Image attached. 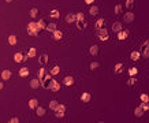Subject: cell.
Listing matches in <instances>:
<instances>
[{
	"instance_id": "cell-21",
	"label": "cell",
	"mask_w": 149,
	"mask_h": 123,
	"mask_svg": "<svg viewBox=\"0 0 149 123\" xmlns=\"http://www.w3.org/2000/svg\"><path fill=\"white\" fill-rule=\"evenodd\" d=\"M104 23H105V21H104L103 18L101 19H97V22H96V25H94V28L99 30V29H101V28H104Z\"/></svg>"
},
{
	"instance_id": "cell-7",
	"label": "cell",
	"mask_w": 149,
	"mask_h": 123,
	"mask_svg": "<svg viewBox=\"0 0 149 123\" xmlns=\"http://www.w3.org/2000/svg\"><path fill=\"white\" fill-rule=\"evenodd\" d=\"M77 28H78L79 30H85L88 28V21L86 19H78V21H77Z\"/></svg>"
},
{
	"instance_id": "cell-42",
	"label": "cell",
	"mask_w": 149,
	"mask_h": 123,
	"mask_svg": "<svg viewBox=\"0 0 149 123\" xmlns=\"http://www.w3.org/2000/svg\"><path fill=\"white\" fill-rule=\"evenodd\" d=\"M75 18H77V21H78V19H85V15H83V12H77Z\"/></svg>"
},
{
	"instance_id": "cell-31",
	"label": "cell",
	"mask_w": 149,
	"mask_h": 123,
	"mask_svg": "<svg viewBox=\"0 0 149 123\" xmlns=\"http://www.w3.org/2000/svg\"><path fill=\"white\" fill-rule=\"evenodd\" d=\"M8 44H10V45H15V44H16V37H15L14 34L8 37Z\"/></svg>"
},
{
	"instance_id": "cell-1",
	"label": "cell",
	"mask_w": 149,
	"mask_h": 123,
	"mask_svg": "<svg viewBox=\"0 0 149 123\" xmlns=\"http://www.w3.org/2000/svg\"><path fill=\"white\" fill-rule=\"evenodd\" d=\"M51 75H52V74H51V72H48L44 67H41V68L38 70V79H40V82H41V85L44 86V88H47L45 84L51 79Z\"/></svg>"
},
{
	"instance_id": "cell-33",
	"label": "cell",
	"mask_w": 149,
	"mask_h": 123,
	"mask_svg": "<svg viewBox=\"0 0 149 123\" xmlns=\"http://www.w3.org/2000/svg\"><path fill=\"white\" fill-rule=\"evenodd\" d=\"M38 26H40V29H41V30H44V29H47V23H45V21H44V19H40L38 22Z\"/></svg>"
},
{
	"instance_id": "cell-39",
	"label": "cell",
	"mask_w": 149,
	"mask_h": 123,
	"mask_svg": "<svg viewBox=\"0 0 149 123\" xmlns=\"http://www.w3.org/2000/svg\"><path fill=\"white\" fill-rule=\"evenodd\" d=\"M37 115L38 116H44V114H45V109H44L42 107H37Z\"/></svg>"
},
{
	"instance_id": "cell-27",
	"label": "cell",
	"mask_w": 149,
	"mask_h": 123,
	"mask_svg": "<svg viewBox=\"0 0 149 123\" xmlns=\"http://www.w3.org/2000/svg\"><path fill=\"white\" fill-rule=\"evenodd\" d=\"M137 74H138V70L135 67H130V68H129V75H130V77H135Z\"/></svg>"
},
{
	"instance_id": "cell-37",
	"label": "cell",
	"mask_w": 149,
	"mask_h": 123,
	"mask_svg": "<svg viewBox=\"0 0 149 123\" xmlns=\"http://www.w3.org/2000/svg\"><path fill=\"white\" fill-rule=\"evenodd\" d=\"M135 84H137V79H135V77H130V79L127 81V85L129 86H134Z\"/></svg>"
},
{
	"instance_id": "cell-14",
	"label": "cell",
	"mask_w": 149,
	"mask_h": 123,
	"mask_svg": "<svg viewBox=\"0 0 149 123\" xmlns=\"http://www.w3.org/2000/svg\"><path fill=\"white\" fill-rule=\"evenodd\" d=\"M140 58H141V52H140V51H133V52H131L130 59H131L133 62H137Z\"/></svg>"
},
{
	"instance_id": "cell-40",
	"label": "cell",
	"mask_w": 149,
	"mask_h": 123,
	"mask_svg": "<svg viewBox=\"0 0 149 123\" xmlns=\"http://www.w3.org/2000/svg\"><path fill=\"white\" fill-rule=\"evenodd\" d=\"M29 14H30V16H32V18H36L37 14H38V10H37V8H32Z\"/></svg>"
},
{
	"instance_id": "cell-6",
	"label": "cell",
	"mask_w": 149,
	"mask_h": 123,
	"mask_svg": "<svg viewBox=\"0 0 149 123\" xmlns=\"http://www.w3.org/2000/svg\"><path fill=\"white\" fill-rule=\"evenodd\" d=\"M134 18H135V15H134V12H131V11L126 12L124 16H123V19H124V22H126V23H131L134 21Z\"/></svg>"
},
{
	"instance_id": "cell-46",
	"label": "cell",
	"mask_w": 149,
	"mask_h": 123,
	"mask_svg": "<svg viewBox=\"0 0 149 123\" xmlns=\"http://www.w3.org/2000/svg\"><path fill=\"white\" fill-rule=\"evenodd\" d=\"M85 3H86V4H89V6H92L94 3V0H85Z\"/></svg>"
},
{
	"instance_id": "cell-18",
	"label": "cell",
	"mask_w": 149,
	"mask_h": 123,
	"mask_svg": "<svg viewBox=\"0 0 149 123\" xmlns=\"http://www.w3.org/2000/svg\"><path fill=\"white\" fill-rule=\"evenodd\" d=\"M99 11H100V10H99V7H97V6H90V8H89V14L90 15H97V14H99Z\"/></svg>"
},
{
	"instance_id": "cell-48",
	"label": "cell",
	"mask_w": 149,
	"mask_h": 123,
	"mask_svg": "<svg viewBox=\"0 0 149 123\" xmlns=\"http://www.w3.org/2000/svg\"><path fill=\"white\" fill-rule=\"evenodd\" d=\"M4 2H7V3H11V2H12V0H4Z\"/></svg>"
},
{
	"instance_id": "cell-24",
	"label": "cell",
	"mask_w": 149,
	"mask_h": 123,
	"mask_svg": "<svg viewBox=\"0 0 149 123\" xmlns=\"http://www.w3.org/2000/svg\"><path fill=\"white\" fill-rule=\"evenodd\" d=\"M38 62L41 63V64H45V63H48V55H47V54H42V55L38 58Z\"/></svg>"
},
{
	"instance_id": "cell-35",
	"label": "cell",
	"mask_w": 149,
	"mask_h": 123,
	"mask_svg": "<svg viewBox=\"0 0 149 123\" xmlns=\"http://www.w3.org/2000/svg\"><path fill=\"white\" fill-rule=\"evenodd\" d=\"M122 11H123V6H122V4H116V6H115V14H120Z\"/></svg>"
},
{
	"instance_id": "cell-49",
	"label": "cell",
	"mask_w": 149,
	"mask_h": 123,
	"mask_svg": "<svg viewBox=\"0 0 149 123\" xmlns=\"http://www.w3.org/2000/svg\"><path fill=\"white\" fill-rule=\"evenodd\" d=\"M145 42H146V44H148V45H149V40H146V41H145Z\"/></svg>"
},
{
	"instance_id": "cell-23",
	"label": "cell",
	"mask_w": 149,
	"mask_h": 123,
	"mask_svg": "<svg viewBox=\"0 0 149 123\" xmlns=\"http://www.w3.org/2000/svg\"><path fill=\"white\" fill-rule=\"evenodd\" d=\"M62 37H63V33L60 32V30H57V29H56V30L53 32V38L59 41V40H62Z\"/></svg>"
},
{
	"instance_id": "cell-44",
	"label": "cell",
	"mask_w": 149,
	"mask_h": 123,
	"mask_svg": "<svg viewBox=\"0 0 149 123\" xmlns=\"http://www.w3.org/2000/svg\"><path fill=\"white\" fill-rule=\"evenodd\" d=\"M56 109H62V111H66V105H64V104H59ZM56 109H55V111H56Z\"/></svg>"
},
{
	"instance_id": "cell-11",
	"label": "cell",
	"mask_w": 149,
	"mask_h": 123,
	"mask_svg": "<svg viewBox=\"0 0 149 123\" xmlns=\"http://www.w3.org/2000/svg\"><path fill=\"white\" fill-rule=\"evenodd\" d=\"M26 59V56H23L21 52H16L15 54V56H14V60H15V63H22L23 60Z\"/></svg>"
},
{
	"instance_id": "cell-41",
	"label": "cell",
	"mask_w": 149,
	"mask_h": 123,
	"mask_svg": "<svg viewBox=\"0 0 149 123\" xmlns=\"http://www.w3.org/2000/svg\"><path fill=\"white\" fill-rule=\"evenodd\" d=\"M99 67H100V63L99 62H92V63H90V70H96Z\"/></svg>"
},
{
	"instance_id": "cell-36",
	"label": "cell",
	"mask_w": 149,
	"mask_h": 123,
	"mask_svg": "<svg viewBox=\"0 0 149 123\" xmlns=\"http://www.w3.org/2000/svg\"><path fill=\"white\" fill-rule=\"evenodd\" d=\"M124 7H126V8H133L134 7V0H126Z\"/></svg>"
},
{
	"instance_id": "cell-10",
	"label": "cell",
	"mask_w": 149,
	"mask_h": 123,
	"mask_svg": "<svg viewBox=\"0 0 149 123\" xmlns=\"http://www.w3.org/2000/svg\"><path fill=\"white\" fill-rule=\"evenodd\" d=\"M144 112H145V109L141 107H135V109H134V115H135V118H141L142 115H144Z\"/></svg>"
},
{
	"instance_id": "cell-34",
	"label": "cell",
	"mask_w": 149,
	"mask_h": 123,
	"mask_svg": "<svg viewBox=\"0 0 149 123\" xmlns=\"http://www.w3.org/2000/svg\"><path fill=\"white\" fill-rule=\"evenodd\" d=\"M64 112H66V111H62V109H56V111H55V116H56V118H63V116H64Z\"/></svg>"
},
{
	"instance_id": "cell-28",
	"label": "cell",
	"mask_w": 149,
	"mask_h": 123,
	"mask_svg": "<svg viewBox=\"0 0 149 123\" xmlns=\"http://www.w3.org/2000/svg\"><path fill=\"white\" fill-rule=\"evenodd\" d=\"M49 15L52 16V18H59V16H60V12L57 11V10H55V8H53V10H51Z\"/></svg>"
},
{
	"instance_id": "cell-17",
	"label": "cell",
	"mask_w": 149,
	"mask_h": 123,
	"mask_svg": "<svg viewBox=\"0 0 149 123\" xmlns=\"http://www.w3.org/2000/svg\"><path fill=\"white\" fill-rule=\"evenodd\" d=\"M66 22H67V23H74V22H77L75 14H67V15H66Z\"/></svg>"
},
{
	"instance_id": "cell-45",
	"label": "cell",
	"mask_w": 149,
	"mask_h": 123,
	"mask_svg": "<svg viewBox=\"0 0 149 123\" xmlns=\"http://www.w3.org/2000/svg\"><path fill=\"white\" fill-rule=\"evenodd\" d=\"M19 122V119L18 118H12V119H10V123H18Z\"/></svg>"
},
{
	"instance_id": "cell-43",
	"label": "cell",
	"mask_w": 149,
	"mask_h": 123,
	"mask_svg": "<svg viewBox=\"0 0 149 123\" xmlns=\"http://www.w3.org/2000/svg\"><path fill=\"white\" fill-rule=\"evenodd\" d=\"M141 107L145 109V111H149V103H144L142 101V104H141Z\"/></svg>"
},
{
	"instance_id": "cell-4",
	"label": "cell",
	"mask_w": 149,
	"mask_h": 123,
	"mask_svg": "<svg viewBox=\"0 0 149 123\" xmlns=\"http://www.w3.org/2000/svg\"><path fill=\"white\" fill-rule=\"evenodd\" d=\"M48 89H49V90H52V92H59V89H60L59 82L55 81V79H51L49 85H48Z\"/></svg>"
},
{
	"instance_id": "cell-13",
	"label": "cell",
	"mask_w": 149,
	"mask_h": 123,
	"mask_svg": "<svg viewBox=\"0 0 149 123\" xmlns=\"http://www.w3.org/2000/svg\"><path fill=\"white\" fill-rule=\"evenodd\" d=\"M114 71H115V74H122L123 72V63H116L114 67Z\"/></svg>"
},
{
	"instance_id": "cell-2",
	"label": "cell",
	"mask_w": 149,
	"mask_h": 123,
	"mask_svg": "<svg viewBox=\"0 0 149 123\" xmlns=\"http://www.w3.org/2000/svg\"><path fill=\"white\" fill-rule=\"evenodd\" d=\"M40 30H41V29H40L38 23H36V22H30L29 25H28V33H29V36H37Z\"/></svg>"
},
{
	"instance_id": "cell-47",
	"label": "cell",
	"mask_w": 149,
	"mask_h": 123,
	"mask_svg": "<svg viewBox=\"0 0 149 123\" xmlns=\"http://www.w3.org/2000/svg\"><path fill=\"white\" fill-rule=\"evenodd\" d=\"M3 86H4V85H3V82L0 81V90H2V89H3Z\"/></svg>"
},
{
	"instance_id": "cell-29",
	"label": "cell",
	"mask_w": 149,
	"mask_h": 123,
	"mask_svg": "<svg viewBox=\"0 0 149 123\" xmlns=\"http://www.w3.org/2000/svg\"><path fill=\"white\" fill-rule=\"evenodd\" d=\"M57 105H59V101H56V100H52V101L49 103V108L53 109V111H55V109L57 108Z\"/></svg>"
},
{
	"instance_id": "cell-38",
	"label": "cell",
	"mask_w": 149,
	"mask_h": 123,
	"mask_svg": "<svg viewBox=\"0 0 149 123\" xmlns=\"http://www.w3.org/2000/svg\"><path fill=\"white\" fill-rule=\"evenodd\" d=\"M60 72V68H59V66H55V67H53L52 70H51V74L52 75H57Z\"/></svg>"
},
{
	"instance_id": "cell-19",
	"label": "cell",
	"mask_w": 149,
	"mask_h": 123,
	"mask_svg": "<svg viewBox=\"0 0 149 123\" xmlns=\"http://www.w3.org/2000/svg\"><path fill=\"white\" fill-rule=\"evenodd\" d=\"M37 107H38V101H37L36 99H32V100L29 101V108H32V109H36Z\"/></svg>"
},
{
	"instance_id": "cell-32",
	"label": "cell",
	"mask_w": 149,
	"mask_h": 123,
	"mask_svg": "<svg viewBox=\"0 0 149 123\" xmlns=\"http://www.w3.org/2000/svg\"><path fill=\"white\" fill-rule=\"evenodd\" d=\"M36 48H30L29 49V52H28V58H34L36 56Z\"/></svg>"
},
{
	"instance_id": "cell-5",
	"label": "cell",
	"mask_w": 149,
	"mask_h": 123,
	"mask_svg": "<svg viewBox=\"0 0 149 123\" xmlns=\"http://www.w3.org/2000/svg\"><path fill=\"white\" fill-rule=\"evenodd\" d=\"M141 55L144 56V58H149V45L146 42H144V44L141 45V49H140Z\"/></svg>"
},
{
	"instance_id": "cell-30",
	"label": "cell",
	"mask_w": 149,
	"mask_h": 123,
	"mask_svg": "<svg viewBox=\"0 0 149 123\" xmlns=\"http://www.w3.org/2000/svg\"><path fill=\"white\" fill-rule=\"evenodd\" d=\"M140 99H141V101L148 103V101H149V94H146V93H141V94H140Z\"/></svg>"
},
{
	"instance_id": "cell-3",
	"label": "cell",
	"mask_w": 149,
	"mask_h": 123,
	"mask_svg": "<svg viewBox=\"0 0 149 123\" xmlns=\"http://www.w3.org/2000/svg\"><path fill=\"white\" fill-rule=\"evenodd\" d=\"M97 37H99L101 41H108V38H110V34H108V30L105 28H101L99 29V32H97Z\"/></svg>"
},
{
	"instance_id": "cell-20",
	"label": "cell",
	"mask_w": 149,
	"mask_h": 123,
	"mask_svg": "<svg viewBox=\"0 0 149 123\" xmlns=\"http://www.w3.org/2000/svg\"><path fill=\"white\" fill-rule=\"evenodd\" d=\"M89 52H90V55L96 56L97 54H99V45H92L90 49H89Z\"/></svg>"
},
{
	"instance_id": "cell-15",
	"label": "cell",
	"mask_w": 149,
	"mask_h": 123,
	"mask_svg": "<svg viewBox=\"0 0 149 123\" xmlns=\"http://www.w3.org/2000/svg\"><path fill=\"white\" fill-rule=\"evenodd\" d=\"M122 29H123V26H122V22H114V23H112V30H114L115 33L120 32Z\"/></svg>"
},
{
	"instance_id": "cell-22",
	"label": "cell",
	"mask_w": 149,
	"mask_h": 123,
	"mask_svg": "<svg viewBox=\"0 0 149 123\" xmlns=\"http://www.w3.org/2000/svg\"><path fill=\"white\" fill-rule=\"evenodd\" d=\"M40 85H41V82H40V79H32V81H30V86H32L33 89H37Z\"/></svg>"
},
{
	"instance_id": "cell-9",
	"label": "cell",
	"mask_w": 149,
	"mask_h": 123,
	"mask_svg": "<svg viewBox=\"0 0 149 123\" xmlns=\"http://www.w3.org/2000/svg\"><path fill=\"white\" fill-rule=\"evenodd\" d=\"M127 37H129V30H123V29H122L120 32H118V40L123 41V40H126Z\"/></svg>"
},
{
	"instance_id": "cell-16",
	"label": "cell",
	"mask_w": 149,
	"mask_h": 123,
	"mask_svg": "<svg viewBox=\"0 0 149 123\" xmlns=\"http://www.w3.org/2000/svg\"><path fill=\"white\" fill-rule=\"evenodd\" d=\"M10 78H11V71H10V70H3L2 71V79L7 81Z\"/></svg>"
},
{
	"instance_id": "cell-25",
	"label": "cell",
	"mask_w": 149,
	"mask_h": 123,
	"mask_svg": "<svg viewBox=\"0 0 149 123\" xmlns=\"http://www.w3.org/2000/svg\"><path fill=\"white\" fill-rule=\"evenodd\" d=\"M45 30H48V32H55L56 30V23L55 22H52V23H48V25H47V29Z\"/></svg>"
},
{
	"instance_id": "cell-12",
	"label": "cell",
	"mask_w": 149,
	"mask_h": 123,
	"mask_svg": "<svg viewBox=\"0 0 149 123\" xmlns=\"http://www.w3.org/2000/svg\"><path fill=\"white\" fill-rule=\"evenodd\" d=\"M63 84L66 85V86L74 85V78L71 77V75H67V77H64V79H63Z\"/></svg>"
},
{
	"instance_id": "cell-8",
	"label": "cell",
	"mask_w": 149,
	"mask_h": 123,
	"mask_svg": "<svg viewBox=\"0 0 149 123\" xmlns=\"http://www.w3.org/2000/svg\"><path fill=\"white\" fill-rule=\"evenodd\" d=\"M90 100H92V94L88 92H83L82 94H81V101L82 103H89Z\"/></svg>"
},
{
	"instance_id": "cell-26",
	"label": "cell",
	"mask_w": 149,
	"mask_h": 123,
	"mask_svg": "<svg viewBox=\"0 0 149 123\" xmlns=\"http://www.w3.org/2000/svg\"><path fill=\"white\" fill-rule=\"evenodd\" d=\"M19 75H21V77H28L29 75V68L22 67L21 70H19Z\"/></svg>"
}]
</instances>
